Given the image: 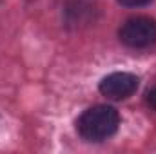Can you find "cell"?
<instances>
[{
    "label": "cell",
    "instance_id": "6da1fadb",
    "mask_svg": "<svg viewBox=\"0 0 156 154\" xmlns=\"http://www.w3.org/2000/svg\"><path fill=\"white\" fill-rule=\"evenodd\" d=\"M120 114L111 105H94L83 111L76 121V131L87 142H102L116 132Z\"/></svg>",
    "mask_w": 156,
    "mask_h": 154
},
{
    "label": "cell",
    "instance_id": "7a4b0ae2",
    "mask_svg": "<svg viewBox=\"0 0 156 154\" xmlns=\"http://www.w3.org/2000/svg\"><path fill=\"white\" fill-rule=\"evenodd\" d=\"M120 40L127 47L133 49H144L156 44V20L147 16H136L129 18L122 29H120Z\"/></svg>",
    "mask_w": 156,
    "mask_h": 154
},
{
    "label": "cell",
    "instance_id": "3957f363",
    "mask_svg": "<svg viewBox=\"0 0 156 154\" xmlns=\"http://www.w3.org/2000/svg\"><path fill=\"white\" fill-rule=\"evenodd\" d=\"M138 89V76L131 73H113L100 82V93L109 100H125Z\"/></svg>",
    "mask_w": 156,
    "mask_h": 154
},
{
    "label": "cell",
    "instance_id": "277c9868",
    "mask_svg": "<svg viewBox=\"0 0 156 154\" xmlns=\"http://www.w3.org/2000/svg\"><path fill=\"white\" fill-rule=\"evenodd\" d=\"M122 5H127V7H140V5H145L153 0H118Z\"/></svg>",
    "mask_w": 156,
    "mask_h": 154
},
{
    "label": "cell",
    "instance_id": "5b68a950",
    "mask_svg": "<svg viewBox=\"0 0 156 154\" xmlns=\"http://www.w3.org/2000/svg\"><path fill=\"white\" fill-rule=\"evenodd\" d=\"M147 103L156 111V87H153V89L147 93Z\"/></svg>",
    "mask_w": 156,
    "mask_h": 154
}]
</instances>
